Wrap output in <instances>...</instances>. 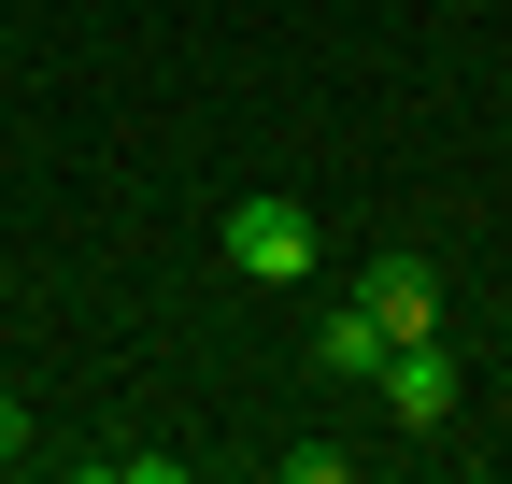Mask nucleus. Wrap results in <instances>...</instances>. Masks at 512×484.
I'll return each instance as SVG.
<instances>
[{
  "mask_svg": "<svg viewBox=\"0 0 512 484\" xmlns=\"http://www.w3.org/2000/svg\"><path fill=\"white\" fill-rule=\"evenodd\" d=\"M313 371H342V385H370V371H384V328L356 314V299H342L328 328H313Z\"/></svg>",
  "mask_w": 512,
  "mask_h": 484,
  "instance_id": "obj_4",
  "label": "nucleus"
},
{
  "mask_svg": "<svg viewBox=\"0 0 512 484\" xmlns=\"http://www.w3.org/2000/svg\"><path fill=\"white\" fill-rule=\"evenodd\" d=\"M384 413H399V428H456V356L441 342H384Z\"/></svg>",
  "mask_w": 512,
  "mask_h": 484,
  "instance_id": "obj_3",
  "label": "nucleus"
},
{
  "mask_svg": "<svg viewBox=\"0 0 512 484\" xmlns=\"http://www.w3.org/2000/svg\"><path fill=\"white\" fill-rule=\"evenodd\" d=\"M214 242H228V271H242V285H313V257H328V228H313L299 200H242Z\"/></svg>",
  "mask_w": 512,
  "mask_h": 484,
  "instance_id": "obj_1",
  "label": "nucleus"
},
{
  "mask_svg": "<svg viewBox=\"0 0 512 484\" xmlns=\"http://www.w3.org/2000/svg\"><path fill=\"white\" fill-rule=\"evenodd\" d=\"M15 456H29V413H15V399H0V470H15Z\"/></svg>",
  "mask_w": 512,
  "mask_h": 484,
  "instance_id": "obj_5",
  "label": "nucleus"
},
{
  "mask_svg": "<svg viewBox=\"0 0 512 484\" xmlns=\"http://www.w3.org/2000/svg\"><path fill=\"white\" fill-rule=\"evenodd\" d=\"M342 299H356V314H370L384 342H427V328H441V271H427V257H370Z\"/></svg>",
  "mask_w": 512,
  "mask_h": 484,
  "instance_id": "obj_2",
  "label": "nucleus"
}]
</instances>
